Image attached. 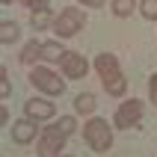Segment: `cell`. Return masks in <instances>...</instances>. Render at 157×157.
<instances>
[{
  "label": "cell",
  "instance_id": "1",
  "mask_svg": "<svg viewBox=\"0 0 157 157\" xmlns=\"http://www.w3.org/2000/svg\"><path fill=\"white\" fill-rule=\"evenodd\" d=\"M77 131V119L74 116H62L53 124H48L39 133V157H59L62 145L68 142V136Z\"/></svg>",
  "mask_w": 157,
  "mask_h": 157
},
{
  "label": "cell",
  "instance_id": "2",
  "mask_svg": "<svg viewBox=\"0 0 157 157\" xmlns=\"http://www.w3.org/2000/svg\"><path fill=\"white\" fill-rule=\"evenodd\" d=\"M95 71L101 74V83L113 98H122L128 92V80L122 74V65L116 59V53H98L95 56Z\"/></svg>",
  "mask_w": 157,
  "mask_h": 157
},
{
  "label": "cell",
  "instance_id": "3",
  "mask_svg": "<svg viewBox=\"0 0 157 157\" xmlns=\"http://www.w3.org/2000/svg\"><path fill=\"white\" fill-rule=\"evenodd\" d=\"M83 140H86V145L95 154H104V151L113 148V128H110V122L107 119H89L86 128H83Z\"/></svg>",
  "mask_w": 157,
  "mask_h": 157
},
{
  "label": "cell",
  "instance_id": "4",
  "mask_svg": "<svg viewBox=\"0 0 157 157\" xmlns=\"http://www.w3.org/2000/svg\"><path fill=\"white\" fill-rule=\"evenodd\" d=\"M83 27H86V12L77 9V6H65L59 15H56V21H53V36L71 39V36H77Z\"/></svg>",
  "mask_w": 157,
  "mask_h": 157
},
{
  "label": "cell",
  "instance_id": "5",
  "mask_svg": "<svg viewBox=\"0 0 157 157\" xmlns=\"http://www.w3.org/2000/svg\"><path fill=\"white\" fill-rule=\"evenodd\" d=\"M30 83H33L39 92H44V95H62L65 86H68V83H62V77L56 71H51L48 65H33V68H30Z\"/></svg>",
  "mask_w": 157,
  "mask_h": 157
},
{
  "label": "cell",
  "instance_id": "6",
  "mask_svg": "<svg viewBox=\"0 0 157 157\" xmlns=\"http://www.w3.org/2000/svg\"><path fill=\"white\" fill-rule=\"evenodd\" d=\"M142 110H145V104L142 101H122V104L116 107V116H113V128H119V131H128V128H136L142 119Z\"/></svg>",
  "mask_w": 157,
  "mask_h": 157
},
{
  "label": "cell",
  "instance_id": "7",
  "mask_svg": "<svg viewBox=\"0 0 157 157\" xmlns=\"http://www.w3.org/2000/svg\"><path fill=\"white\" fill-rule=\"evenodd\" d=\"M62 74L68 80H80V77H86V71H89V62H86V56L83 53H77V51H65V56H62Z\"/></svg>",
  "mask_w": 157,
  "mask_h": 157
},
{
  "label": "cell",
  "instance_id": "8",
  "mask_svg": "<svg viewBox=\"0 0 157 157\" xmlns=\"http://www.w3.org/2000/svg\"><path fill=\"white\" fill-rule=\"evenodd\" d=\"M24 113H27V119H33V122H44V119H51V116L56 113V107H53L51 101H44V98H30L24 104Z\"/></svg>",
  "mask_w": 157,
  "mask_h": 157
},
{
  "label": "cell",
  "instance_id": "9",
  "mask_svg": "<svg viewBox=\"0 0 157 157\" xmlns=\"http://www.w3.org/2000/svg\"><path fill=\"white\" fill-rule=\"evenodd\" d=\"M36 122L33 119H18L15 124H12V140L18 142V145H27V142H33L36 140Z\"/></svg>",
  "mask_w": 157,
  "mask_h": 157
},
{
  "label": "cell",
  "instance_id": "10",
  "mask_svg": "<svg viewBox=\"0 0 157 157\" xmlns=\"http://www.w3.org/2000/svg\"><path fill=\"white\" fill-rule=\"evenodd\" d=\"M62 56H65V48H62L59 39H48V42H42V59L44 62H62Z\"/></svg>",
  "mask_w": 157,
  "mask_h": 157
},
{
  "label": "cell",
  "instance_id": "11",
  "mask_svg": "<svg viewBox=\"0 0 157 157\" xmlns=\"http://www.w3.org/2000/svg\"><path fill=\"white\" fill-rule=\"evenodd\" d=\"M39 59H42V42H39V39H36V42H27V44H24V51H21V62L33 68Z\"/></svg>",
  "mask_w": 157,
  "mask_h": 157
},
{
  "label": "cell",
  "instance_id": "12",
  "mask_svg": "<svg viewBox=\"0 0 157 157\" xmlns=\"http://www.w3.org/2000/svg\"><path fill=\"white\" fill-rule=\"evenodd\" d=\"M53 21H56V15H53L51 9L30 12V24H33V30H48V27H53Z\"/></svg>",
  "mask_w": 157,
  "mask_h": 157
},
{
  "label": "cell",
  "instance_id": "13",
  "mask_svg": "<svg viewBox=\"0 0 157 157\" xmlns=\"http://www.w3.org/2000/svg\"><path fill=\"white\" fill-rule=\"evenodd\" d=\"M74 110H77V116L95 113V110H98V101H95V95H89V92H80V95L74 98Z\"/></svg>",
  "mask_w": 157,
  "mask_h": 157
},
{
  "label": "cell",
  "instance_id": "14",
  "mask_svg": "<svg viewBox=\"0 0 157 157\" xmlns=\"http://www.w3.org/2000/svg\"><path fill=\"white\" fill-rule=\"evenodd\" d=\"M18 36H21V27H18L15 21H3V24H0V42L3 44L18 42Z\"/></svg>",
  "mask_w": 157,
  "mask_h": 157
},
{
  "label": "cell",
  "instance_id": "15",
  "mask_svg": "<svg viewBox=\"0 0 157 157\" xmlns=\"http://www.w3.org/2000/svg\"><path fill=\"white\" fill-rule=\"evenodd\" d=\"M133 9H140V3H136V0H113V15H116V18L133 15Z\"/></svg>",
  "mask_w": 157,
  "mask_h": 157
},
{
  "label": "cell",
  "instance_id": "16",
  "mask_svg": "<svg viewBox=\"0 0 157 157\" xmlns=\"http://www.w3.org/2000/svg\"><path fill=\"white\" fill-rule=\"evenodd\" d=\"M140 15L145 21H157V0H140Z\"/></svg>",
  "mask_w": 157,
  "mask_h": 157
},
{
  "label": "cell",
  "instance_id": "17",
  "mask_svg": "<svg viewBox=\"0 0 157 157\" xmlns=\"http://www.w3.org/2000/svg\"><path fill=\"white\" fill-rule=\"evenodd\" d=\"M0 95H3V98L12 95V80H9V71L6 68H0Z\"/></svg>",
  "mask_w": 157,
  "mask_h": 157
},
{
  "label": "cell",
  "instance_id": "18",
  "mask_svg": "<svg viewBox=\"0 0 157 157\" xmlns=\"http://www.w3.org/2000/svg\"><path fill=\"white\" fill-rule=\"evenodd\" d=\"M21 3H24L30 12H39V9H48V3H51V0H21Z\"/></svg>",
  "mask_w": 157,
  "mask_h": 157
},
{
  "label": "cell",
  "instance_id": "19",
  "mask_svg": "<svg viewBox=\"0 0 157 157\" xmlns=\"http://www.w3.org/2000/svg\"><path fill=\"white\" fill-rule=\"evenodd\" d=\"M148 98H151V104L157 107V74L148 77Z\"/></svg>",
  "mask_w": 157,
  "mask_h": 157
},
{
  "label": "cell",
  "instance_id": "20",
  "mask_svg": "<svg viewBox=\"0 0 157 157\" xmlns=\"http://www.w3.org/2000/svg\"><path fill=\"white\" fill-rule=\"evenodd\" d=\"M80 3H83V6H89V9H101L107 0H80Z\"/></svg>",
  "mask_w": 157,
  "mask_h": 157
}]
</instances>
